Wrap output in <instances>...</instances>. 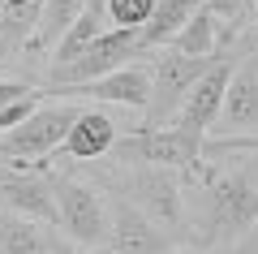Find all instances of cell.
I'll list each match as a JSON object with an SVG mask.
<instances>
[{"label": "cell", "instance_id": "obj_1", "mask_svg": "<svg viewBox=\"0 0 258 254\" xmlns=\"http://www.w3.org/2000/svg\"><path fill=\"white\" fill-rule=\"evenodd\" d=\"M194 185V250L232 254L258 228V173L249 164L207 168Z\"/></svg>", "mask_w": 258, "mask_h": 254}, {"label": "cell", "instance_id": "obj_2", "mask_svg": "<svg viewBox=\"0 0 258 254\" xmlns=\"http://www.w3.org/2000/svg\"><path fill=\"white\" fill-rule=\"evenodd\" d=\"M112 160L116 168H172L185 181H198L207 173V138L176 121L164 129H134L116 138Z\"/></svg>", "mask_w": 258, "mask_h": 254}, {"label": "cell", "instance_id": "obj_3", "mask_svg": "<svg viewBox=\"0 0 258 254\" xmlns=\"http://www.w3.org/2000/svg\"><path fill=\"white\" fill-rule=\"evenodd\" d=\"M52 194H56V233L74 254H95L112 245V216L108 198L99 185L82 181L74 173H52Z\"/></svg>", "mask_w": 258, "mask_h": 254}, {"label": "cell", "instance_id": "obj_4", "mask_svg": "<svg viewBox=\"0 0 258 254\" xmlns=\"http://www.w3.org/2000/svg\"><path fill=\"white\" fill-rule=\"evenodd\" d=\"M112 194L129 198L159 233H168L172 241H181L185 228V181L172 168H116L112 177Z\"/></svg>", "mask_w": 258, "mask_h": 254}, {"label": "cell", "instance_id": "obj_5", "mask_svg": "<svg viewBox=\"0 0 258 254\" xmlns=\"http://www.w3.org/2000/svg\"><path fill=\"white\" fill-rule=\"evenodd\" d=\"M82 117L74 99H56L43 104L26 125L0 134V164H13V168H43L47 155H56L74 129V121Z\"/></svg>", "mask_w": 258, "mask_h": 254}, {"label": "cell", "instance_id": "obj_6", "mask_svg": "<svg viewBox=\"0 0 258 254\" xmlns=\"http://www.w3.org/2000/svg\"><path fill=\"white\" fill-rule=\"evenodd\" d=\"M215 65V56H181L159 47L155 69H151V104H147V125L142 129H164L181 117L185 95L194 91V82Z\"/></svg>", "mask_w": 258, "mask_h": 254}, {"label": "cell", "instance_id": "obj_7", "mask_svg": "<svg viewBox=\"0 0 258 254\" xmlns=\"http://www.w3.org/2000/svg\"><path fill=\"white\" fill-rule=\"evenodd\" d=\"M147 43L142 35L134 30H103L74 65H64V69H47V86H86V82H99L108 73L125 69V65H138L147 61Z\"/></svg>", "mask_w": 258, "mask_h": 254}, {"label": "cell", "instance_id": "obj_8", "mask_svg": "<svg viewBox=\"0 0 258 254\" xmlns=\"http://www.w3.org/2000/svg\"><path fill=\"white\" fill-rule=\"evenodd\" d=\"M0 211H13L22 220L56 228V194H52V173L43 168H0Z\"/></svg>", "mask_w": 258, "mask_h": 254}, {"label": "cell", "instance_id": "obj_9", "mask_svg": "<svg viewBox=\"0 0 258 254\" xmlns=\"http://www.w3.org/2000/svg\"><path fill=\"white\" fill-rule=\"evenodd\" d=\"M43 95H60V99H95V104H125V108H142L151 104V65H125V69L108 73L99 82H86V86H47Z\"/></svg>", "mask_w": 258, "mask_h": 254}, {"label": "cell", "instance_id": "obj_10", "mask_svg": "<svg viewBox=\"0 0 258 254\" xmlns=\"http://www.w3.org/2000/svg\"><path fill=\"white\" fill-rule=\"evenodd\" d=\"M237 61L241 56H232V52L215 56V65L194 82V91L185 95V108H181V117H176V125H185V129H194V134L207 138V129L220 121V108H224V95H228V82H232Z\"/></svg>", "mask_w": 258, "mask_h": 254}, {"label": "cell", "instance_id": "obj_11", "mask_svg": "<svg viewBox=\"0 0 258 254\" xmlns=\"http://www.w3.org/2000/svg\"><path fill=\"white\" fill-rule=\"evenodd\" d=\"M108 216H112V254H172L176 241L168 233H159L147 216L129 198L112 194L108 198Z\"/></svg>", "mask_w": 258, "mask_h": 254}, {"label": "cell", "instance_id": "obj_12", "mask_svg": "<svg viewBox=\"0 0 258 254\" xmlns=\"http://www.w3.org/2000/svg\"><path fill=\"white\" fill-rule=\"evenodd\" d=\"M215 125H220V134H249V129H258V56L254 52L237 61Z\"/></svg>", "mask_w": 258, "mask_h": 254}, {"label": "cell", "instance_id": "obj_13", "mask_svg": "<svg viewBox=\"0 0 258 254\" xmlns=\"http://www.w3.org/2000/svg\"><path fill=\"white\" fill-rule=\"evenodd\" d=\"M116 138L120 134H116V125H112V117L103 108H82V117L74 121V129H69L60 151L86 164V160H99V155H112Z\"/></svg>", "mask_w": 258, "mask_h": 254}, {"label": "cell", "instance_id": "obj_14", "mask_svg": "<svg viewBox=\"0 0 258 254\" xmlns=\"http://www.w3.org/2000/svg\"><path fill=\"white\" fill-rule=\"evenodd\" d=\"M0 254H74V250L52 228L22 220L13 211H0Z\"/></svg>", "mask_w": 258, "mask_h": 254}, {"label": "cell", "instance_id": "obj_15", "mask_svg": "<svg viewBox=\"0 0 258 254\" xmlns=\"http://www.w3.org/2000/svg\"><path fill=\"white\" fill-rule=\"evenodd\" d=\"M39 18H43V0H5V9H0V56L30 47Z\"/></svg>", "mask_w": 258, "mask_h": 254}, {"label": "cell", "instance_id": "obj_16", "mask_svg": "<svg viewBox=\"0 0 258 254\" xmlns=\"http://www.w3.org/2000/svg\"><path fill=\"white\" fill-rule=\"evenodd\" d=\"M203 5H207V0H159L155 13H151V22L142 26V43H147V52L168 47V43L185 30V22L203 9Z\"/></svg>", "mask_w": 258, "mask_h": 254}, {"label": "cell", "instance_id": "obj_17", "mask_svg": "<svg viewBox=\"0 0 258 254\" xmlns=\"http://www.w3.org/2000/svg\"><path fill=\"white\" fill-rule=\"evenodd\" d=\"M82 13H86V0H43V18H39V30L30 39V47L35 52H56L64 30L74 26Z\"/></svg>", "mask_w": 258, "mask_h": 254}, {"label": "cell", "instance_id": "obj_18", "mask_svg": "<svg viewBox=\"0 0 258 254\" xmlns=\"http://www.w3.org/2000/svg\"><path fill=\"white\" fill-rule=\"evenodd\" d=\"M99 35H103V18H95V13H82L74 26L64 30V39L56 43V52H52V69H64V65H74V61H78V56H82V52H86V47H91Z\"/></svg>", "mask_w": 258, "mask_h": 254}, {"label": "cell", "instance_id": "obj_19", "mask_svg": "<svg viewBox=\"0 0 258 254\" xmlns=\"http://www.w3.org/2000/svg\"><path fill=\"white\" fill-rule=\"evenodd\" d=\"M168 52H181V56H215V18H211L207 5L185 22V30L168 43Z\"/></svg>", "mask_w": 258, "mask_h": 254}, {"label": "cell", "instance_id": "obj_20", "mask_svg": "<svg viewBox=\"0 0 258 254\" xmlns=\"http://www.w3.org/2000/svg\"><path fill=\"white\" fill-rule=\"evenodd\" d=\"M159 0H108L103 5V22H112V30H134L142 35V26L151 22Z\"/></svg>", "mask_w": 258, "mask_h": 254}, {"label": "cell", "instance_id": "obj_21", "mask_svg": "<svg viewBox=\"0 0 258 254\" xmlns=\"http://www.w3.org/2000/svg\"><path fill=\"white\" fill-rule=\"evenodd\" d=\"M26 95H35V86H30V82H0V108H9V104L26 99Z\"/></svg>", "mask_w": 258, "mask_h": 254}, {"label": "cell", "instance_id": "obj_22", "mask_svg": "<svg viewBox=\"0 0 258 254\" xmlns=\"http://www.w3.org/2000/svg\"><path fill=\"white\" fill-rule=\"evenodd\" d=\"M103 5H108V0H86V13H95V18H103Z\"/></svg>", "mask_w": 258, "mask_h": 254}, {"label": "cell", "instance_id": "obj_23", "mask_svg": "<svg viewBox=\"0 0 258 254\" xmlns=\"http://www.w3.org/2000/svg\"><path fill=\"white\" fill-rule=\"evenodd\" d=\"M172 254H220V250H194V245H176Z\"/></svg>", "mask_w": 258, "mask_h": 254}, {"label": "cell", "instance_id": "obj_24", "mask_svg": "<svg viewBox=\"0 0 258 254\" xmlns=\"http://www.w3.org/2000/svg\"><path fill=\"white\" fill-rule=\"evenodd\" d=\"M249 9H254V26H258V0H249Z\"/></svg>", "mask_w": 258, "mask_h": 254}, {"label": "cell", "instance_id": "obj_25", "mask_svg": "<svg viewBox=\"0 0 258 254\" xmlns=\"http://www.w3.org/2000/svg\"><path fill=\"white\" fill-rule=\"evenodd\" d=\"M95 254H112V250H95Z\"/></svg>", "mask_w": 258, "mask_h": 254}, {"label": "cell", "instance_id": "obj_26", "mask_svg": "<svg viewBox=\"0 0 258 254\" xmlns=\"http://www.w3.org/2000/svg\"><path fill=\"white\" fill-rule=\"evenodd\" d=\"M0 9H5V0H0Z\"/></svg>", "mask_w": 258, "mask_h": 254}]
</instances>
